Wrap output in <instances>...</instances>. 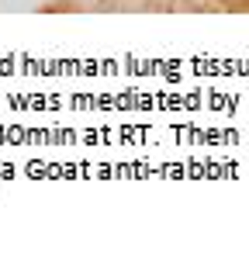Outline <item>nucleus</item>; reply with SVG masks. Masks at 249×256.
I'll list each match as a JSON object with an SVG mask.
<instances>
[]
</instances>
